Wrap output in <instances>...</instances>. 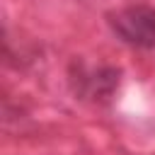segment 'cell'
I'll return each mask as SVG.
<instances>
[{
	"label": "cell",
	"mask_w": 155,
	"mask_h": 155,
	"mask_svg": "<svg viewBox=\"0 0 155 155\" xmlns=\"http://www.w3.org/2000/svg\"><path fill=\"white\" fill-rule=\"evenodd\" d=\"M109 27L128 46L155 48V7L150 5H128L111 12Z\"/></svg>",
	"instance_id": "obj_1"
}]
</instances>
